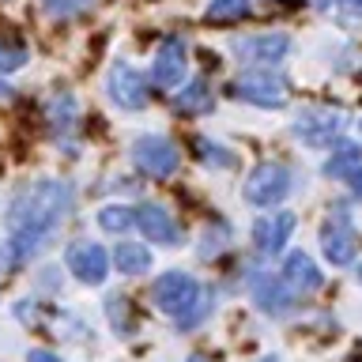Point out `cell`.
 <instances>
[{"label":"cell","mask_w":362,"mask_h":362,"mask_svg":"<svg viewBox=\"0 0 362 362\" xmlns=\"http://www.w3.org/2000/svg\"><path fill=\"white\" fill-rule=\"evenodd\" d=\"M136 226L144 230V238H151L158 245H177L181 242V226L174 223L163 204H140L136 208Z\"/></svg>","instance_id":"obj_13"},{"label":"cell","mask_w":362,"mask_h":362,"mask_svg":"<svg viewBox=\"0 0 362 362\" xmlns=\"http://www.w3.org/2000/svg\"><path fill=\"white\" fill-rule=\"evenodd\" d=\"M110 98L121 110H144L147 106V79L132 64H113L110 68Z\"/></svg>","instance_id":"obj_9"},{"label":"cell","mask_w":362,"mask_h":362,"mask_svg":"<svg viewBox=\"0 0 362 362\" xmlns=\"http://www.w3.org/2000/svg\"><path fill=\"white\" fill-rule=\"evenodd\" d=\"M245 11H249V0H211L204 16H208V23H234Z\"/></svg>","instance_id":"obj_20"},{"label":"cell","mask_w":362,"mask_h":362,"mask_svg":"<svg viewBox=\"0 0 362 362\" xmlns=\"http://www.w3.org/2000/svg\"><path fill=\"white\" fill-rule=\"evenodd\" d=\"M347 185H351V192H355V197H362V170H358V174L347 181Z\"/></svg>","instance_id":"obj_26"},{"label":"cell","mask_w":362,"mask_h":362,"mask_svg":"<svg viewBox=\"0 0 362 362\" xmlns=\"http://www.w3.org/2000/svg\"><path fill=\"white\" fill-rule=\"evenodd\" d=\"M358 279H362V268H358Z\"/></svg>","instance_id":"obj_30"},{"label":"cell","mask_w":362,"mask_h":362,"mask_svg":"<svg viewBox=\"0 0 362 362\" xmlns=\"http://www.w3.org/2000/svg\"><path fill=\"white\" fill-rule=\"evenodd\" d=\"M27 362H61V358H57L53 351H42L38 347V351H30V355H27Z\"/></svg>","instance_id":"obj_25"},{"label":"cell","mask_w":362,"mask_h":362,"mask_svg":"<svg viewBox=\"0 0 362 362\" xmlns=\"http://www.w3.org/2000/svg\"><path fill=\"white\" fill-rule=\"evenodd\" d=\"M260 362H279V358H260Z\"/></svg>","instance_id":"obj_29"},{"label":"cell","mask_w":362,"mask_h":362,"mask_svg":"<svg viewBox=\"0 0 362 362\" xmlns=\"http://www.w3.org/2000/svg\"><path fill=\"white\" fill-rule=\"evenodd\" d=\"M113 264H117V272H124V276H144V272L151 268V249L140 245V242H117Z\"/></svg>","instance_id":"obj_17"},{"label":"cell","mask_w":362,"mask_h":362,"mask_svg":"<svg viewBox=\"0 0 362 362\" xmlns=\"http://www.w3.org/2000/svg\"><path fill=\"white\" fill-rule=\"evenodd\" d=\"M155 305L170 317H189L192 310H197V302L204 298V291L197 287V279L189 276V272H166V276L155 279Z\"/></svg>","instance_id":"obj_2"},{"label":"cell","mask_w":362,"mask_h":362,"mask_svg":"<svg viewBox=\"0 0 362 362\" xmlns=\"http://www.w3.org/2000/svg\"><path fill=\"white\" fill-rule=\"evenodd\" d=\"M358 132H362V124H358Z\"/></svg>","instance_id":"obj_31"},{"label":"cell","mask_w":362,"mask_h":362,"mask_svg":"<svg viewBox=\"0 0 362 362\" xmlns=\"http://www.w3.org/2000/svg\"><path fill=\"white\" fill-rule=\"evenodd\" d=\"M291 192V170L283 163H260L253 166V174L245 177V200L257 208H272Z\"/></svg>","instance_id":"obj_3"},{"label":"cell","mask_w":362,"mask_h":362,"mask_svg":"<svg viewBox=\"0 0 362 362\" xmlns=\"http://www.w3.org/2000/svg\"><path fill=\"white\" fill-rule=\"evenodd\" d=\"M98 226L110 234H124L129 226H136V208H124V204H106L98 211Z\"/></svg>","instance_id":"obj_19"},{"label":"cell","mask_w":362,"mask_h":362,"mask_svg":"<svg viewBox=\"0 0 362 362\" xmlns=\"http://www.w3.org/2000/svg\"><path fill=\"white\" fill-rule=\"evenodd\" d=\"M321 249H325V257L332 260V264H339V268L355 260L358 234H355V226H351L347 208H332V215L325 219V226H321Z\"/></svg>","instance_id":"obj_4"},{"label":"cell","mask_w":362,"mask_h":362,"mask_svg":"<svg viewBox=\"0 0 362 362\" xmlns=\"http://www.w3.org/2000/svg\"><path fill=\"white\" fill-rule=\"evenodd\" d=\"M344 8H362V0H339Z\"/></svg>","instance_id":"obj_27"},{"label":"cell","mask_w":362,"mask_h":362,"mask_svg":"<svg viewBox=\"0 0 362 362\" xmlns=\"http://www.w3.org/2000/svg\"><path fill=\"white\" fill-rule=\"evenodd\" d=\"M287 49H291L287 34H249V38L234 42V53L242 57L245 64H272V61H279Z\"/></svg>","instance_id":"obj_14"},{"label":"cell","mask_w":362,"mask_h":362,"mask_svg":"<svg viewBox=\"0 0 362 362\" xmlns=\"http://www.w3.org/2000/svg\"><path fill=\"white\" fill-rule=\"evenodd\" d=\"M64 264H68V272H72L79 283H90V287H98V283L110 276V257H106V249L95 245V242L68 245Z\"/></svg>","instance_id":"obj_7"},{"label":"cell","mask_w":362,"mask_h":362,"mask_svg":"<svg viewBox=\"0 0 362 362\" xmlns=\"http://www.w3.org/2000/svg\"><path fill=\"white\" fill-rule=\"evenodd\" d=\"M339 129H344V117H339L336 110H325V106H310V110H302L298 113V121H294V136L305 144H313V147H325V144H332Z\"/></svg>","instance_id":"obj_8"},{"label":"cell","mask_w":362,"mask_h":362,"mask_svg":"<svg viewBox=\"0 0 362 362\" xmlns=\"http://www.w3.org/2000/svg\"><path fill=\"white\" fill-rule=\"evenodd\" d=\"M358 170H362V147H355V144H336L325 163V174L336 181H351Z\"/></svg>","instance_id":"obj_16"},{"label":"cell","mask_w":362,"mask_h":362,"mask_svg":"<svg viewBox=\"0 0 362 362\" xmlns=\"http://www.w3.org/2000/svg\"><path fill=\"white\" fill-rule=\"evenodd\" d=\"M253 298H257V305H260L264 313L283 317V313L294 310L298 291H294L283 276H272V272H264V276H257V283H253Z\"/></svg>","instance_id":"obj_10"},{"label":"cell","mask_w":362,"mask_h":362,"mask_svg":"<svg viewBox=\"0 0 362 362\" xmlns=\"http://www.w3.org/2000/svg\"><path fill=\"white\" fill-rule=\"evenodd\" d=\"M283 279H287L298 294H310V291L321 287V272H317V264L305 253H291L287 257V264H283Z\"/></svg>","instance_id":"obj_15"},{"label":"cell","mask_w":362,"mask_h":362,"mask_svg":"<svg viewBox=\"0 0 362 362\" xmlns=\"http://www.w3.org/2000/svg\"><path fill=\"white\" fill-rule=\"evenodd\" d=\"M106 310H110V321H113V328H117L121 336H132V310H129V298L113 294V298L106 302Z\"/></svg>","instance_id":"obj_21"},{"label":"cell","mask_w":362,"mask_h":362,"mask_svg":"<svg viewBox=\"0 0 362 362\" xmlns=\"http://www.w3.org/2000/svg\"><path fill=\"white\" fill-rule=\"evenodd\" d=\"M185 42L181 38H166L163 45H158V53H155V61H151V79H155V87H177L181 83V76H185Z\"/></svg>","instance_id":"obj_12"},{"label":"cell","mask_w":362,"mask_h":362,"mask_svg":"<svg viewBox=\"0 0 362 362\" xmlns=\"http://www.w3.org/2000/svg\"><path fill=\"white\" fill-rule=\"evenodd\" d=\"M208 106H211V90H208L204 79H192V83L174 98V110L177 113H200V110H208Z\"/></svg>","instance_id":"obj_18"},{"label":"cell","mask_w":362,"mask_h":362,"mask_svg":"<svg viewBox=\"0 0 362 362\" xmlns=\"http://www.w3.org/2000/svg\"><path fill=\"white\" fill-rule=\"evenodd\" d=\"M23 61H27V49H23V45L0 42V72H16V68H23Z\"/></svg>","instance_id":"obj_23"},{"label":"cell","mask_w":362,"mask_h":362,"mask_svg":"<svg viewBox=\"0 0 362 362\" xmlns=\"http://www.w3.org/2000/svg\"><path fill=\"white\" fill-rule=\"evenodd\" d=\"M294 223H298V219H294L291 211H272V215H264V219H257V226H253V245H257V253L276 257L279 249L291 242Z\"/></svg>","instance_id":"obj_11"},{"label":"cell","mask_w":362,"mask_h":362,"mask_svg":"<svg viewBox=\"0 0 362 362\" xmlns=\"http://www.w3.org/2000/svg\"><path fill=\"white\" fill-rule=\"evenodd\" d=\"M234 95L253 102V106H283L287 102V83L272 72V68H253V72H242L234 83Z\"/></svg>","instance_id":"obj_5"},{"label":"cell","mask_w":362,"mask_h":362,"mask_svg":"<svg viewBox=\"0 0 362 362\" xmlns=\"http://www.w3.org/2000/svg\"><path fill=\"white\" fill-rule=\"evenodd\" d=\"M132 158L147 177H170L177 170V147L166 136H140L132 144Z\"/></svg>","instance_id":"obj_6"},{"label":"cell","mask_w":362,"mask_h":362,"mask_svg":"<svg viewBox=\"0 0 362 362\" xmlns=\"http://www.w3.org/2000/svg\"><path fill=\"white\" fill-rule=\"evenodd\" d=\"M72 211V185L68 181H34L19 189L8 208V249L16 260L34 257L53 238V230Z\"/></svg>","instance_id":"obj_1"},{"label":"cell","mask_w":362,"mask_h":362,"mask_svg":"<svg viewBox=\"0 0 362 362\" xmlns=\"http://www.w3.org/2000/svg\"><path fill=\"white\" fill-rule=\"evenodd\" d=\"M83 8H90V0H49V4H45V11H49L53 19H72Z\"/></svg>","instance_id":"obj_22"},{"label":"cell","mask_w":362,"mask_h":362,"mask_svg":"<svg viewBox=\"0 0 362 362\" xmlns=\"http://www.w3.org/2000/svg\"><path fill=\"white\" fill-rule=\"evenodd\" d=\"M189 362H208V358H189Z\"/></svg>","instance_id":"obj_28"},{"label":"cell","mask_w":362,"mask_h":362,"mask_svg":"<svg viewBox=\"0 0 362 362\" xmlns=\"http://www.w3.org/2000/svg\"><path fill=\"white\" fill-rule=\"evenodd\" d=\"M197 147H200V158H204V163H215V166H230V155H219L223 147H215V144H208V140H197Z\"/></svg>","instance_id":"obj_24"}]
</instances>
